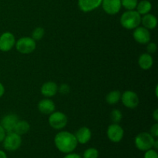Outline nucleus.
<instances>
[{
  "mask_svg": "<svg viewBox=\"0 0 158 158\" xmlns=\"http://www.w3.org/2000/svg\"><path fill=\"white\" fill-rule=\"evenodd\" d=\"M54 143L60 152L69 154L75 151L78 142L73 134L69 131H60L55 136Z\"/></svg>",
  "mask_w": 158,
  "mask_h": 158,
  "instance_id": "nucleus-1",
  "label": "nucleus"
},
{
  "mask_svg": "<svg viewBox=\"0 0 158 158\" xmlns=\"http://www.w3.org/2000/svg\"><path fill=\"white\" fill-rule=\"evenodd\" d=\"M141 22V15L136 10H127L122 14L120 24L124 29H134L138 27Z\"/></svg>",
  "mask_w": 158,
  "mask_h": 158,
  "instance_id": "nucleus-2",
  "label": "nucleus"
},
{
  "mask_svg": "<svg viewBox=\"0 0 158 158\" xmlns=\"http://www.w3.org/2000/svg\"><path fill=\"white\" fill-rule=\"evenodd\" d=\"M155 138L150 133L142 132L137 134L134 140L136 148L141 151H146L153 148Z\"/></svg>",
  "mask_w": 158,
  "mask_h": 158,
  "instance_id": "nucleus-3",
  "label": "nucleus"
},
{
  "mask_svg": "<svg viewBox=\"0 0 158 158\" xmlns=\"http://www.w3.org/2000/svg\"><path fill=\"white\" fill-rule=\"evenodd\" d=\"M17 51L22 54H30L36 48V43L32 37L24 36L15 42Z\"/></svg>",
  "mask_w": 158,
  "mask_h": 158,
  "instance_id": "nucleus-4",
  "label": "nucleus"
},
{
  "mask_svg": "<svg viewBox=\"0 0 158 158\" xmlns=\"http://www.w3.org/2000/svg\"><path fill=\"white\" fill-rule=\"evenodd\" d=\"M3 147L8 151H15L21 147L22 137L15 132L7 133L3 140Z\"/></svg>",
  "mask_w": 158,
  "mask_h": 158,
  "instance_id": "nucleus-5",
  "label": "nucleus"
},
{
  "mask_svg": "<svg viewBox=\"0 0 158 158\" xmlns=\"http://www.w3.org/2000/svg\"><path fill=\"white\" fill-rule=\"evenodd\" d=\"M49 124L52 128L55 130H62L67 125V117L63 112L54 111L49 114Z\"/></svg>",
  "mask_w": 158,
  "mask_h": 158,
  "instance_id": "nucleus-6",
  "label": "nucleus"
},
{
  "mask_svg": "<svg viewBox=\"0 0 158 158\" xmlns=\"http://www.w3.org/2000/svg\"><path fill=\"white\" fill-rule=\"evenodd\" d=\"M106 136L110 141L119 143L124 136V131L119 123H112L106 130Z\"/></svg>",
  "mask_w": 158,
  "mask_h": 158,
  "instance_id": "nucleus-7",
  "label": "nucleus"
},
{
  "mask_svg": "<svg viewBox=\"0 0 158 158\" xmlns=\"http://www.w3.org/2000/svg\"><path fill=\"white\" fill-rule=\"evenodd\" d=\"M122 103L129 109H135L140 103L138 95L132 90H127L121 94Z\"/></svg>",
  "mask_w": 158,
  "mask_h": 158,
  "instance_id": "nucleus-8",
  "label": "nucleus"
},
{
  "mask_svg": "<svg viewBox=\"0 0 158 158\" xmlns=\"http://www.w3.org/2000/svg\"><path fill=\"white\" fill-rule=\"evenodd\" d=\"M15 44V38L10 32H3L0 35V51L9 52Z\"/></svg>",
  "mask_w": 158,
  "mask_h": 158,
  "instance_id": "nucleus-9",
  "label": "nucleus"
},
{
  "mask_svg": "<svg viewBox=\"0 0 158 158\" xmlns=\"http://www.w3.org/2000/svg\"><path fill=\"white\" fill-rule=\"evenodd\" d=\"M133 36L135 41L140 44H148L149 42H151V32L149 29H146L143 26H139L138 27L134 29Z\"/></svg>",
  "mask_w": 158,
  "mask_h": 158,
  "instance_id": "nucleus-10",
  "label": "nucleus"
},
{
  "mask_svg": "<svg viewBox=\"0 0 158 158\" xmlns=\"http://www.w3.org/2000/svg\"><path fill=\"white\" fill-rule=\"evenodd\" d=\"M103 9L109 15H115L120 11L121 2L120 0H103L101 3Z\"/></svg>",
  "mask_w": 158,
  "mask_h": 158,
  "instance_id": "nucleus-11",
  "label": "nucleus"
},
{
  "mask_svg": "<svg viewBox=\"0 0 158 158\" xmlns=\"http://www.w3.org/2000/svg\"><path fill=\"white\" fill-rule=\"evenodd\" d=\"M19 120L17 115L13 114H7L1 120V126L4 128L6 133L13 132L15 124Z\"/></svg>",
  "mask_w": 158,
  "mask_h": 158,
  "instance_id": "nucleus-12",
  "label": "nucleus"
},
{
  "mask_svg": "<svg viewBox=\"0 0 158 158\" xmlns=\"http://www.w3.org/2000/svg\"><path fill=\"white\" fill-rule=\"evenodd\" d=\"M102 1L103 0H78V6L83 12H89L100 7Z\"/></svg>",
  "mask_w": 158,
  "mask_h": 158,
  "instance_id": "nucleus-13",
  "label": "nucleus"
},
{
  "mask_svg": "<svg viewBox=\"0 0 158 158\" xmlns=\"http://www.w3.org/2000/svg\"><path fill=\"white\" fill-rule=\"evenodd\" d=\"M38 110L40 113L43 114H50L54 112L56 106L54 102L49 98H45L40 100L38 103Z\"/></svg>",
  "mask_w": 158,
  "mask_h": 158,
  "instance_id": "nucleus-14",
  "label": "nucleus"
},
{
  "mask_svg": "<svg viewBox=\"0 0 158 158\" xmlns=\"http://www.w3.org/2000/svg\"><path fill=\"white\" fill-rule=\"evenodd\" d=\"M74 135H75L76 139L79 143L85 144L90 140L91 137H92V133H91L89 128L86 127H80Z\"/></svg>",
  "mask_w": 158,
  "mask_h": 158,
  "instance_id": "nucleus-15",
  "label": "nucleus"
},
{
  "mask_svg": "<svg viewBox=\"0 0 158 158\" xmlns=\"http://www.w3.org/2000/svg\"><path fill=\"white\" fill-rule=\"evenodd\" d=\"M58 85L52 81L46 82L41 86V94L46 98H49L56 94L58 92Z\"/></svg>",
  "mask_w": 158,
  "mask_h": 158,
  "instance_id": "nucleus-16",
  "label": "nucleus"
},
{
  "mask_svg": "<svg viewBox=\"0 0 158 158\" xmlns=\"http://www.w3.org/2000/svg\"><path fill=\"white\" fill-rule=\"evenodd\" d=\"M153 64H154V59L151 54L143 53L139 57L138 65L142 69L148 70L152 67Z\"/></svg>",
  "mask_w": 158,
  "mask_h": 158,
  "instance_id": "nucleus-17",
  "label": "nucleus"
},
{
  "mask_svg": "<svg viewBox=\"0 0 158 158\" xmlns=\"http://www.w3.org/2000/svg\"><path fill=\"white\" fill-rule=\"evenodd\" d=\"M140 23H142L143 27H145L146 29H154L157 27V17L151 13L145 14V15H143V17H141V22H140Z\"/></svg>",
  "mask_w": 158,
  "mask_h": 158,
  "instance_id": "nucleus-18",
  "label": "nucleus"
},
{
  "mask_svg": "<svg viewBox=\"0 0 158 158\" xmlns=\"http://www.w3.org/2000/svg\"><path fill=\"white\" fill-rule=\"evenodd\" d=\"M29 129H30V125H29V123L26 120H19L17 121L16 124H15L13 132L16 133L19 135L22 136L29 132Z\"/></svg>",
  "mask_w": 158,
  "mask_h": 158,
  "instance_id": "nucleus-19",
  "label": "nucleus"
},
{
  "mask_svg": "<svg viewBox=\"0 0 158 158\" xmlns=\"http://www.w3.org/2000/svg\"><path fill=\"white\" fill-rule=\"evenodd\" d=\"M137 12H138L140 15H145V14L150 13L151 9H152V5H151V2L148 0H142L140 2L137 3Z\"/></svg>",
  "mask_w": 158,
  "mask_h": 158,
  "instance_id": "nucleus-20",
  "label": "nucleus"
},
{
  "mask_svg": "<svg viewBox=\"0 0 158 158\" xmlns=\"http://www.w3.org/2000/svg\"><path fill=\"white\" fill-rule=\"evenodd\" d=\"M120 97H121V93L120 91L113 90L106 95V101L110 105L117 104L120 100Z\"/></svg>",
  "mask_w": 158,
  "mask_h": 158,
  "instance_id": "nucleus-21",
  "label": "nucleus"
},
{
  "mask_svg": "<svg viewBox=\"0 0 158 158\" xmlns=\"http://www.w3.org/2000/svg\"><path fill=\"white\" fill-rule=\"evenodd\" d=\"M121 6H123L127 10H134L138 3L137 0H120Z\"/></svg>",
  "mask_w": 158,
  "mask_h": 158,
  "instance_id": "nucleus-22",
  "label": "nucleus"
},
{
  "mask_svg": "<svg viewBox=\"0 0 158 158\" xmlns=\"http://www.w3.org/2000/svg\"><path fill=\"white\" fill-rule=\"evenodd\" d=\"M99 151L94 148H89L83 152V158H98Z\"/></svg>",
  "mask_w": 158,
  "mask_h": 158,
  "instance_id": "nucleus-23",
  "label": "nucleus"
},
{
  "mask_svg": "<svg viewBox=\"0 0 158 158\" xmlns=\"http://www.w3.org/2000/svg\"><path fill=\"white\" fill-rule=\"evenodd\" d=\"M45 35V30L42 27H37L32 31V38L35 41L37 40H40L41 39L43 38Z\"/></svg>",
  "mask_w": 158,
  "mask_h": 158,
  "instance_id": "nucleus-24",
  "label": "nucleus"
},
{
  "mask_svg": "<svg viewBox=\"0 0 158 158\" xmlns=\"http://www.w3.org/2000/svg\"><path fill=\"white\" fill-rule=\"evenodd\" d=\"M110 118L111 120L114 122V123H119L121 121L122 118H123V114H122L121 111L115 109L111 112Z\"/></svg>",
  "mask_w": 158,
  "mask_h": 158,
  "instance_id": "nucleus-25",
  "label": "nucleus"
},
{
  "mask_svg": "<svg viewBox=\"0 0 158 158\" xmlns=\"http://www.w3.org/2000/svg\"><path fill=\"white\" fill-rule=\"evenodd\" d=\"M144 158H158V154L157 151L153 148L151 149L148 150V151H145L144 154Z\"/></svg>",
  "mask_w": 158,
  "mask_h": 158,
  "instance_id": "nucleus-26",
  "label": "nucleus"
},
{
  "mask_svg": "<svg viewBox=\"0 0 158 158\" xmlns=\"http://www.w3.org/2000/svg\"><path fill=\"white\" fill-rule=\"evenodd\" d=\"M58 91L60 94L66 95V94H69V91H70V86L66 83H63V84L60 85V87H58Z\"/></svg>",
  "mask_w": 158,
  "mask_h": 158,
  "instance_id": "nucleus-27",
  "label": "nucleus"
},
{
  "mask_svg": "<svg viewBox=\"0 0 158 158\" xmlns=\"http://www.w3.org/2000/svg\"><path fill=\"white\" fill-rule=\"evenodd\" d=\"M157 44L155 43H153V42H149L148 43V46H147V50H148V53L149 54H153L157 51Z\"/></svg>",
  "mask_w": 158,
  "mask_h": 158,
  "instance_id": "nucleus-28",
  "label": "nucleus"
},
{
  "mask_svg": "<svg viewBox=\"0 0 158 158\" xmlns=\"http://www.w3.org/2000/svg\"><path fill=\"white\" fill-rule=\"evenodd\" d=\"M150 134L154 137V138H157L158 137V123H154L151 128V131H150Z\"/></svg>",
  "mask_w": 158,
  "mask_h": 158,
  "instance_id": "nucleus-29",
  "label": "nucleus"
},
{
  "mask_svg": "<svg viewBox=\"0 0 158 158\" xmlns=\"http://www.w3.org/2000/svg\"><path fill=\"white\" fill-rule=\"evenodd\" d=\"M7 133L6 132V131L4 130V128L0 125V143L3 141L4 138L6 137V135Z\"/></svg>",
  "mask_w": 158,
  "mask_h": 158,
  "instance_id": "nucleus-30",
  "label": "nucleus"
},
{
  "mask_svg": "<svg viewBox=\"0 0 158 158\" xmlns=\"http://www.w3.org/2000/svg\"><path fill=\"white\" fill-rule=\"evenodd\" d=\"M63 158H82V157H80V155H79V154L71 152V153H69V154H66V155Z\"/></svg>",
  "mask_w": 158,
  "mask_h": 158,
  "instance_id": "nucleus-31",
  "label": "nucleus"
},
{
  "mask_svg": "<svg viewBox=\"0 0 158 158\" xmlns=\"http://www.w3.org/2000/svg\"><path fill=\"white\" fill-rule=\"evenodd\" d=\"M5 94V87L2 83H0V98L4 95Z\"/></svg>",
  "mask_w": 158,
  "mask_h": 158,
  "instance_id": "nucleus-32",
  "label": "nucleus"
},
{
  "mask_svg": "<svg viewBox=\"0 0 158 158\" xmlns=\"http://www.w3.org/2000/svg\"><path fill=\"white\" fill-rule=\"evenodd\" d=\"M153 118L155 121H158V109H156L153 113Z\"/></svg>",
  "mask_w": 158,
  "mask_h": 158,
  "instance_id": "nucleus-33",
  "label": "nucleus"
},
{
  "mask_svg": "<svg viewBox=\"0 0 158 158\" xmlns=\"http://www.w3.org/2000/svg\"><path fill=\"white\" fill-rule=\"evenodd\" d=\"M0 158H7V155L3 151L0 150Z\"/></svg>",
  "mask_w": 158,
  "mask_h": 158,
  "instance_id": "nucleus-34",
  "label": "nucleus"
},
{
  "mask_svg": "<svg viewBox=\"0 0 158 158\" xmlns=\"http://www.w3.org/2000/svg\"><path fill=\"white\" fill-rule=\"evenodd\" d=\"M153 148H154V150H156V151L158 149V140H154V145H153Z\"/></svg>",
  "mask_w": 158,
  "mask_h": 158,
  "instance_id": "nucleus-35",
  "label": "nucleus"
},
{
  "mask_svg": "<svg viewBox=\"0 0 158 158\" xmlns=\"http://www.w3.org/2000/svg\"><path fill=\"white\" fill-rule=\"evenodd\" d=\"M155 93H156V97H157V86H156V89H155Z\"/></svg>",
  "mask_w": 158,
  "mask_h": 158,
  "instance_id": "nucleus-36",
  "label": "nucleus"
}]
</instances>
